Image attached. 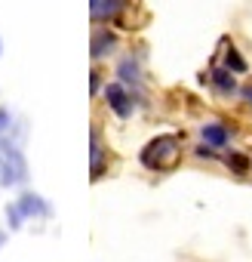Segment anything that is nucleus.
<instances>
[{"instance_id":"1","label":"nucleus","mask_w":252,"mask_h":262,"mask_svg":"<svg viewBox=\"0 0 252 262\" xmlns=\"http://www.w3.org/2000/svg\"><path fill=\"white\" fill-rule=\"evenodd\" d=\"M28 161L22 155V148L7 139V133L0 136V185L4 188H16V185H25L28 182Z\"/></svg>"},{"instance_id":"2","label":"nucleus","mask_w":252,"mask_h":262,"mask_svg":"<svg viewBox=\"0 0 252 262\" xmlns=\"http://www.w3.org/2000/svg\"><path fill=\"white\" fill-rule=\"evenodd\" d=\"M179 151H182V148H179V136H157V139H151V142L142 148V164H145L148 170L160 173V170L175 167Z\"/></svg>"},{"instance_id":"3","label":"nucleus","mask_w":252,"mask_h":262,"mask_svg":"<svg viewBox=\"0 0 252 262\" xmlns=\"http://www.w3.org/2000/svg\"><path fill=\"white\" fill-rule=\"evenodd\" d=\"M105 102H108V108H111L120 120H130L133 111H136V99H133V93L126 90V83H120V80L105 83Z\"/></svg>"},{"instance_id":"4","label":"nucleus","mask_w":252,"mask_h":262,"mask_svg":"<svg viewBox=\"0 0 252 262\" xmlns=\"http://www.w3.org/2000/svg\"><path fill=\"white\" fill-rule=\"evenodd\" d=\"M126 7H130V0H89V16H92V22H117L123 13H126Z\"/></svg>"},{"instance_id":"5","label":"nucleus","mask_w":252,"mask_h":262,"mask_svg":"<svg viewBox=\"0 0 252 262\" xmlns=\"http://www.w3.org/2000/svg\"><path fill=\"white\" fill-rule=\"evenodd\" d=\"M16 204H19V210H22L25 219H43V216H49V204L37 191H22L16 198Z\"/></svg>"},{"instance_id":"6","label":"nucleus","mask_w":252,"mask_h":262,"mask_svg":"<svg viewBox=\"0 0 252 262\" xmlns=\"http://www.w3.org/2000/svg\"><path fill=\"white\" fill-rule=\"evenodd\" d=\"M209 83H212L215 93L224 96V99H231V96L240 93V86H237V74H234L231 68H212V71H209Z\"/></svg>"},{"instance_id":"7","label":"nucleus","mask_w":252,"mask_h":262,"mask_svg":"<svg viewBox=\"0 0 252 262\" xmlns=\"http://www.w3.org/2000/svg\"><path fill=\"white\" fill-rule=\"evenodd\" d=\"M200 136H203V142L212 145L215 151L224 148V145L231 142V133H228V126H224L221 120H206V123L200 126Z\"/></svg>"},{"instance_id":"8","label":"nucleus","mask_w":252,"mask_h":262,"mask_svg":"<svg viewBox=\"0 0 252 262\" xmlns=\"http://www.w3.org/2000/svg\"><path fill=\"white\" fill-rule=\"evenodd\" d=\"M114 50H117V34H114V31H108V28H95V31H92V50H89L92 62L105 59V56H108V53H114Z\"/></svg>"},{"instance_id":"9","label":"nucleus","mask_w":252,"mask_h":262,"mask_svg":"<svg viewBox=\"0 0 252 262\" xmlns=\"http://www.w3.org/2000/svg\"><path fill=\"white\" fill-rule=\"evenodd\" d=\"M117 77H120V83H126V86H139V83H142V65H139V59L123 56V59L117 62Z\"/></svg>"},{"instance_id":"10","label":"nucleus","mask_w":252,"mask_h":262,"mask_svg":"<svg viewBox=\"0 0 252 262\" xmlns=\"http://www.w3.org/2000/svg\"><path fill=\"white\" fill-rule=\"evenodd\" d=\"M92 148H89V155H92V164H89V170H92V179L98 182L102 176H105V148H102V142H98V133L92 129V142H89Z\"/></svg>"},{"instance_id":"11","label":"nucleus","mask_w":252,"mask_h":262,"mask_svg":"<svg viewBox=\"0 0 252 262\" xmlns=\"http://www.w3.org/2000/svg\"><path fill=\"white\" fill-rule=\"evenodd\" d=\"M224 68H231L234 74H246V68H249V65H246V59L240 56V50H237V47H228V50H224Z\"/></svg>"},{"instance_id":"12","label":"nucleus","mask_w":252,"mask_h":262,"mask_svg":"<svg viewBox=\"0 0 252 262\" xmlns=\"http://www.w3.org/2000/svg\"><path fill=\"white\" fill-rule=\"evenodd\" d=\"M224 164H228V170L237 173V176H246V173L252 170V161H249L246 155H237V151H231V155L224 158Z\"/></svg>"},{"instance_id":"13","label":"nucleus","mask_w":252,"mask_h":262,"mask_svg":"<svg viewBox=\"0 0 252 262\" xmlns=\"http://www.w3.org/2000/svg\"><path fill=\"white\" fill-rule=\"evenodd\" d=\"M7 222H10V228H13V231H19V228H22L25 216H22L19 204H7Z\"/></svg>"},{"instance_id":"14","label":"nucleus","mask_w":252,"mask_h":262,"mask_svg":"<svg viewBox=\"0 0 252 262\" xmlns=\"http://www.w3.org/2000/svg\"><path fill=\"white\" fill-rule=\"evenodd\" d=\"M10 126H13V114H10V108H0V136H4Z\"/></svg>"},{"instance_id":"15","label":"nucleus","mask_w":252,"mask_h":262,"mask_svg":"<svg viewBox=\"0 0 252 262\" xmlns=\"http://www.w3.org/2000/svg\"><path fill=\"white\" fill-rule=\"evenodd\" d=\"M89 90H92V96H95V93L102 90V71H98V68L92 71V80H89Z\"/></svg>"},{"instance_id":"16","label":"nucleus","mask_w":252,"mask_h":262,"mask_svg":"<svg viewBox=\"0 0 252 262\" xmlns=\"http://www.w3.org/2000/svg\"><path fill=\"white\" fill-rule=\"evenodd\" d=\"M240 96H243V102L252 108V83H249V86H243V90H240Z\"/></svg>"},{"instance_id":"17","label":"nucleus","mask_w":252,"mask_h":262,"mask_svg":"<svg viewBox=\"0 0 252 262\" xmlns=\"http://www.w3.org/2000/svg\"><path fill=\"white\" fill-rule=\"evenodd\" d=\"M4 244H7V231H4V228H0V247H4Z\"/></svg>"},{"instance_id":"18","label":"nucleus","mask_w":252,"mask_h":262,"mask_svg":"<svg viewBox=\"0 0 252 262\" xmlns=\"http://www.w3.org/2000/svg\"><path fill=\"white\" fill-rule=\"evenodd\" d=\"M0 56H4V37H0Z\"/></svg>"}]
</instances>
